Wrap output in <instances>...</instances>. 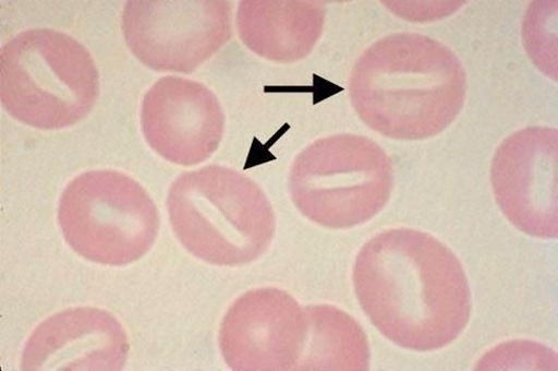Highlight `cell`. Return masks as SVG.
I'll list each match as a JSON object with an SVG mask.
<instances>
[{
    "mask_svg": "<svg viewBox=\"0 0 558 371\" xmlns=\"http://www.w3.org/2000/svg\"><path fill=\"white\" fill-rule=\"evenodd\" d=\"M174 236L194 258L217 266H243L270 247L276 216L262 188L222 166L181 175L167 199Z\"/></svg>",
    "mask_w": 558,
    "mask_h": 371,
    "instance_id": "3",
    "label": "cell"
},
{
    "mask_svg": "<svg viewBox=\"0 0 558 371\" xmlns=\"http://www.w3.org/2000/svg\"><path fill=\"white\" fill-rule=\"evenodd\" d=\"M142 128L147 143L161 158L193 167L218 152L226 116L213 91L194 81L168 76L146 94Z\"/></svg>",
    "mask_w": 558,
    "mask_h": 371,
    "instance_id": "10",
    "label": "cell"
},
{
    "mask_svg": "<svg viewBox=\"0 0 558 371\" xmlns=\"http://www.w3.org/2000/svg\"><path fill=\"white\" fill-rule=\"evenodd\" d=\"M557 129L530 127L509 135L492 165L496 200L519 231L551 240L558 236Z\"/></svg>",
    "mask_w": 558,
    "mask_h": 371,
    "instance_id": "9",
    "label": "cell"
},
{
    "mask_svg": "<svg viewBox=\"0 0 558 371\" xmlns=\"http://www.w3.org/2000/svg\"><path fill=\"white\" fill-rule=\"evenodd\" d=\"M232 4L221 0L128 2L122 34L132 53L157 71L190 73L232 37Z\"/></svg>",
    "mask_w": 558,
    "mask_h": 371,
    "instance_id": "7",
    "label": "cell"
},
{
    "mask_svg": "<svg viewBox=\"0 0 558 371\" xmlns=\"http://www.w3.org/2000/svg\"><path fill=\"white\" fill-rule=\"evenodd\" d=\"M126 333L111 313L76 308L40 323L25 344L24 371H118L129 354Z\"/></svg>",
    "mask_w": 558,
    "mask_h": 371,
    "instance_id": "11",
    "label": "cell"
},
{
    "mask_svg": "<svg viewBox=\"0 0 558 371\" xmlns=\"http://www.w3.org/2000/svg\"><path fill=\"white\" fill-rule=\"evenodd\" d=\"M308 333L296 371H366L369 342L362 325L331 306L305 308Z\"/></svg>",
    "mask_w": 558,
    "mask_h": 371,
    "instance_id": "13",
    "label": "cell"
},
{
    "mask_svg": "<svg viewBox=\"0 0 558 371\" xmlns=\"http://www.w3.org/2000/svg\"><path fill=\"white\" fill-rule=\"evenodd\" d=\"M308 333L305 308L287 290H247L227 312L219 333L226 363L235 371H296Z\"/></svg>",
    "mask_w": 558,
    "mask_h": 371,
    "instance_id": "8",
    "label": "cell"
},
{
    "mask_svg": "<svg viewBox=\"0 0 558 371\" xmlns=\"http://www.w3.org/2000/svg\"><path fill=\"white\" fill-rule=\"evenodd\" d=\"M353 284L371 323L404 349L445 348L470 322L471 290L461 262L424 231L398 228L372 238L356 258Z\"/></svg>",
    "mask_w": 558,
    "mask_h": 371,
    "instance_id": "1",
    "label": "cell"
},
{
    "mask_svg": "<svg viewBox=\"0 0 558 371\" xmlns=\"http://www.w3.org/2000/svg\"><path fill=\"white\" fill-rule=\"evenodd\" d=\"M349 96L361 120L393 140L440 134L463 109L466 74L457 55L415 33L384 37L356 61Z\"/></svg>",
    "mask_w": 558,
    "mask_h": 371,
    "instance_id": "2",
    "label": "cell"
},
{
    "mask_svg": "<svg viewBox=\"0 0 558 371\" xmlns=\"http://www.w3.org/2000/svg\"><path fill=\"white\" fill-rule=\"evenodd\" d=\"M99 72L89 50L49 28L25 31L0 53V99L17 121L40 130L75 125L94 109Z\"/></svg>",
    "mask_w": 558,
    "mask_h": 371,
    "instance_id": "4",
    "label": "cell"
},
{
    "mask_svg": "<svg viewBox=\"0 0 558 371\" xmlns=\"http://www.w3.org/2000/svg\"><path fill=\"white\" fill-rule=\"evenodd\" d=\"M325 11L310 2H242L236 26L243 44L277 63L307 57L324 32Z\"/></svg>",
    "mask_w": 558,
    "mask_h": 371,
    "instance_id": "12",
    "label": "cell"
},
{
    "mask_svg": "<svg viewBox=\"0 0 558 371\" xmlns=\"http://www.w3.org/2000/svg\"><path fill=\"white\" fill-rule=\"evenodd\" d=\"M58 220L68 246L87 261L124 266L156 243L160 217L147 190L114 170L82 173L63 190Z\"/></svg>",
    "mask_w": 558,
    "mask_h": 371,
    "instance_id": "6",
    "label": "cell"
},
{
    "mask_svg": "<svg viewBox=\"0 0 558 371\" xmlns=\"http://www.w3.org/2000/svg\"><path fill=\"white\" fill-rule=\"evenodd\" d=\"M393 166L374 140L336 134L316 140L295 158L289 191L298 210L315 225L347 230L365 225L387 205Z\"/></svg>",
    "mask_w": 558,
    "mask_h": 371,
    "instance_id": "5",
    "label": "cell"
}]
</instances>
